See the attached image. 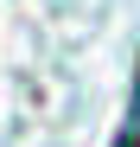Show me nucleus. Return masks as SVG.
Listing matches in <instances>:
<instances>
[{
    "label": "nucleus",
    "mask_w": 140,
    "mask_h": 147,
    "mask_svg": "<svg viewBox=\"0 0 140 147\" xmlns=\"http://www.w3.org/2000/svg\"><path fill=\"white\" fill-rule=\"evenodd\" d=\"M115 147H140V83H134V102H127V121L115 134Z\"/></svg>",
    "instance_id": "obj_1"
}]
</instances>
